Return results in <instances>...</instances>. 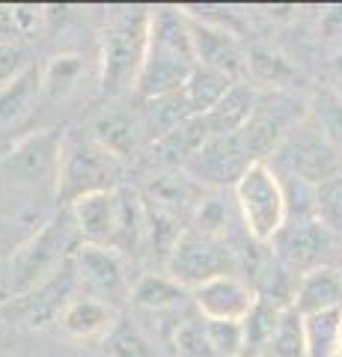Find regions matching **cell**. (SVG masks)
Listing matches in <instances>:
<instances>
[{"instance_id":"4","label":"cell","mask_w":342,"mask_h":357,"mask_svg":"<svg viewBox=\"0 0 342 357\" xmlns=\"http://www.w3.org/2000/svg\"><path fill=\"white\" fill-rule=\"evenodd\" d=\"M152 13L146 9H114L102 33V93L119 96L137 86L149 48Z\"/></svg>"},{"instance_id":"1","label":"cell","mask_w":342,"mask_h":357,"mask_svg":"<svg viewBox=\"0 0 342 357\" xmlns=\"http://www.w3.org/2000/svg\"><path fill=\"white\" fill-rule=\"evenodd\" d=\"M196 69V54L191 42V24L187 18L170 9L152 13L149 27V48L146 60L137 77V96L143 102L173 96L187 84V77Z\"/></svg>"},{"instance_id":"19","label":"cell","mask_w":342,"mask_h":357,"mask_svg":"<svg viewBox=\"0 0 342 357\" xmlns=\"http://www.w3.org/2000/svg\"><path fill=\"white\" fill-rule=\"evenodd\" d=\"M60 325L65 333L78 340H95V337H107L110 328L116 325L114 310L104 301L95 298H75L63 307L60 312Z\"/></svg>"},{"instance_id":"5","label":"cell","mask_w":342,"mask_h":357,"mask_svg":"<svg viewBox=\"0 0 342 357\" xmlns=\"http://www.w3.org/2000/svg\"><path fill=\"white\" fill-rule=\"evenodd\" d=\"M119 164L123 161H116L114 155L98 146L93 134L90 137H65L57 167V182H54L57 203L69 208L72 203H78L90 194L119 188V170H123Z\"/></svg>"},{"instance_id":"6","label":"cell","mask_w":342,"mask_h":357,"mask_svg":"<svg viewBox=\"0 0 342 357\" xmlns=\"http://www.w3.org/2000/svg\"><path fill=\"white\" fill-rule=\"evenodd\" d=\"M235 203L244 220V229L253 241L268 244L283 232L289 218L286 188L265 161L250 164L235 182Z\"/></svg>"},{"instance_id":"16","label":"cell","mask_w":342,"mask_h":357,"mask_svg":"<svg viewBox=\"0 0 342 357\" xmlns=\"http://www.w3.org/2000/svg\"><path fill=\"white\" fill-rule=\"evenodd\" d=\"M81 280L98 295H119L125 289L123 274V253L110 248H95V244H81L78 256H75Z\"/></svg>"},{"instance_id":"36","label":"cell","mask_w":342,"mask_h":357,"mask_svg":"<svg viewBox=\"0 0 342 357\" xmlns=\"http://www.w3.org/2000/svg\"><path fill=\"white\" fill-rule=\"evenodd\" d=\"M334 66H336V72H339V75H342V54H339V57H336V60H334Z\"/></svg>"},{"instance_id":"17","label":"cell","mask_w":342,"mask_h":357,"mask_svg":"<svg viewBox=\"0 0 342 357\" xmlns=\"http://www.w3.org/2000/svg\"><path fill=\"white\" fill-rule=\"evenodd\" d=\"M256 105H259L256 89H253L247 81H235L229 86V93L203 116L205 126H208V134H212V137H235V134L250 122Z\"/></svg>"},{"instance_id":"33","label":"cell","mask_w":342,"mask_h":357,"mask_svg":"<svg viewBox=\"0 0 342 357\" xmlns=\"http://www.w3.org/2000/svg\"><path fill=\"white\" fill-rule=\"evenodd\" d=\"M45 13L39 6H3L0 9V36H33Z\"/></svg>"},{"instance_id":"12","label":"cell","mask_w":342,"mask_h":357,"mask_svg":"<svg viewBox=\"0 0 342 357\" xmlns=\"http://www.w3.org/2000/svg\"><path fill=\"white\" fill-rule=\"evenodd\" d=\"M191 295L200 316L208 321H244L259 304L256 289L235 274L215 277V280L196 286Z\"/></svg>"},{"instance_id":"24","label":"cell","mask_w":342,"mask_h":357,"mask_svg":"<svg viewBox=\"0 0 342 357\" xmlns=\"http://www.w3.org/2000/svg\"><path fill=\"white\" fill-rule=\"evenodd\" d=\"M342 310L316 312L304 316V337H306V357H334L339 342Z\"/></svg>"},{"instance_id":"13","label":"cell","mask_w":342,"mask_h":357,"mask_svg":"<svg viewBox=\"0 0 342 357\" xmlns=\"http://www.w3.org/2000/svg\"><path fill=\"white\" fill-rule=\"evenodd\" d=\"M187 24H191L196 66L215 69L220 75L233 77V81H241V75H247V54L241 51L233 33L212 24H196V21H187Z\"/></svg>"},{"instance_id":"9","label":"cell","mask_w":342,"mask_h":357,"mask_svg":"<svg viewBox=\"0 0 342 357\" xmlns=\"http://www.w3.org/2000/svg\"><path fill=\"white\" fill-rule=\"evenodd\" d=\"M286 158L295 178H301L304 185L318 188L322 182H327L330 176L342 173L339 170V149L327 140V134L316 126L313 116H306L301 126H297L289 137H286Z\"/></svg>"},{"instance_id":"11","label":"cell","mask_w":342,"mask_h":357,"mask_svg":"<svg viewBox=\"0 0 342 357\" xmlns=\"http://www.w3.org/2000/svg\"><path fill=\"white\" fill-rule=\"evenodd\" d=\"M60 152H63V137L57 131H51V128L36 131L15 143L13 152L3 161V170L13 182H21V185L57 182Z\"/></svg>"},{"instance_id":"31","label":"cell","mask_w":342,"mask_h":357,"mask_svg":"<svg viewBox=\"0 0 342 357\" xmlns=\"http://www.w3.org/2000/svg\"><path fill=\"white\" fill-rule=\"evenodd\" d=\"M176 354L179 357H215L205 333V319H185L176 328Z\"/></svg>"},{"instance_id":"29","label":"cell","mask_w":342,"mask_h":357,"mask_svg":"<svg viewBox=\"0 0 342 357\" xmlns=\"http://www.w3.org/2000/svg\"><path fill=\"white\" fill-rule=\"evenodd\" d=\"M104 345H107L110 357H152L149 340L143 337L140 328L131 325V321H116L104 337Z\"/></svg>"},{"instance_id":"22","label":"cell","mask_w":342,"mask_h":357,"mask_svg":"<svg viewBox=\"0 0 342 357\" xmlns=\"http://www.w3.org/2000/svg\"><path fill=\"white\" fill-rule=\"evenodd\" d=\"M212 140V134H208V126L203 116H187L185 122H179L170 134H164L158 140V149L164 152V158H194L196 152H200L205 143Z\"/></svg>"},{"instance_id":"23","label":"cell","mask_w":342,"mask_h":357,"mask_svg":"<svg viewBox=\"0 0 342 357\" xmlns=\"http://www.w3.org/2000/svg\"><path fill=\"white\" fill-rule=\"evenodd\" d=\"M247 75L253 77L256 84L262 86H271V89H283V86H292L295 84V66L283 57L277 51H268V48H253L247 54Z\"/></svg>"},{"instance_id":"20","label":"cell","mask_w":342,"mask_h":357,"mask_svg":"<svg viewBox=\"0 0 342 357\" xmlns=\"http://www.w3.org/2000/svg\"><path fill=\"white\" fill-rule=\"evenodd\" d=\"M233 84H235L233 77L220 75L215 69H205V66H196V69L191 72V77H187V84L182 86V93L187 98L191 114L194 116H205L208 110H212L220 98L229 93V86Z\"/></svg>"},{"instance_id":"28","label":"cell","mask_w":342,"mask_h":357,"mask_svg":"<svg viewBox=\"0 0 342 357\" xmlns=\"http://www.w3.org/2000/svg\"><path fill=\"white\" fill-rule=\"evenodd\" d=\"M277 319H280V310L259 298V304L253 307V312L244 321H241V325H244V342H247L244 357L265 351V345H268L274 328H277Z\"/></svg>"},{"instance_id":"38","label":"cell","mask_w":342,"mask_h":357,"mask_svg":"<svg viewBox=\"0 0 342 357\" xmlns=\"http://www.w3.org/2000/svg\"><path fill=\"white\" fill-rule=\"evenodd\" d=\"M0 351H3V340H0Z\"/></svg>"},{"instance_id":"25","label":"cell","mask_w":342,"mask_h":357,"mask_svg":"<svg viewBox=\"0 0 342 357\" xmlns=\"http://www.w3.org/2000/svg\"><path fill=\"white\" fill-rule=\"evenodd\" d=\"M131 298H134V304L143 307V310H152V312H161V310H173L182 304L185 298V289L170 280V277H161V274H146L140 277L134 292H131Z\"/></svg>"},{"instance_id":"18","label":"cell","mask_w":342,"mask_h":357,"mask_svg":"<svg viewBox=\"0 0 342 357\" xmlns=\"http://www.w3.org/2000/svg\"><path fill=\"white\" fill-rule=\"evenodd\" d=\"M42 96V69L24 66L6 84H0V128L21 126Z\"/></svg>"},{"instance_id":"27","label":"cell","mask_w":342,"mask_h":357,"mask_svg":"<svg viewBox=\"0 0 342 357\" xmlns=\"http://www.w3.org/2000/svg\"><path fill=\"white\" fill-rule=\"evenodd\" d=\"M313 215L334 236H342V173L313 188Z\"/></svg>"},{"instance_id":"32","label":"cell","mask_w":342,"mask_h":357,"mask_svg":"<svg viewBox=\"0 0 342 357\" xmlns=\"http://www.w3.org/2000/svg\"><path fill=\"white\" fill-rule=\"evenodd\" d=\"M310 116L316 119V126L327 134V140L336 149H342V96L336 93H322L316 107H310Z\"/></svg>"},{"instance_id":"37","label":"cell","mask_w":342,"mask_h":357,"mask_svg":"<svg viewBox=\"0 0 342 357\" xmlns=\"http://www.w3.org/2000/svg\"><path fill=\"white\" fill-rule=\"evenodd\" d=\"M339 274H342V244H339Z\"/></svg>"},{"instance_id":"35","label":"cell","mask_w":342,"mask_h":357,"mask_svg":"<svg viewBox=\"0 0 342 357\" xmlns=\"http://www.w3.org/2000/svg\"><path fill=\"white\" fill-rule=\"evenodd\" d=\"M334 357H342V325H339V342H336V354Z\"/></svg>"},{"instance_id":"14","label":"cell","mask_w":342,"mask_h":357,"mask_svg":"<svg viewBox=\"0 0 342 357\" xmlns=\"http://www.w3.org/2000/svg\"><path fill=\"white\" fill-rule=\"evenodd\" d=\"M90 134L104 152H110L116 161H125L137 152L143 140V119L125 107H104L93 119Z\"/></svg>"},{"instance_id":"30","label":"cell","mask_w":342,"mask_h":357,"mask_svg":"<svg viewBox=\"0 0 342 357\" xmlns=\"http://www.w3.org/2000/svg\"><path fill=\"white\" fill-rule=\"evenodd\" d=\"M205 333L215 349V357H244V325L241 321H208L205 319Z\"/></svg>"},{"instance_id":"7","label":"cell","mask_w":342,"mask_h":357,"mask_svg":"<svg viewBox=\"0 0 342 357\" xmlns=\"http://www.w3.org/2000/svg\"><path fill=\"white\" fill-rule=\"evenodd\" d=\"M226 274H235V253L229 250L226 238H212L194 227L182 232L167 256V277L191 292Z\"/></svg>"},{"instance_id":"3","label":"cell","mask_w":342,"mask_h":357,"mask_svg":"<svg viewBox=\"0 0 342 357\" xmlns=\"http://www.w3.org/2000/svg\"><path fill=\"white\" fill-rule=\"evenodd\" d=\"M78 241H81V236H78V229H75L69 208H65L63 215L51 218L36 236H30L13 253L6 271L0 274V301L27 295L33 286H39L54 268L69 256V250Z\"/></svg>"},{"instance_id":"8","label":"cell","mask_w":342,"mask_h":357,"mask_svg":"<svg viewBox=\"0 0 342 357\" xmlns=\"http://www.w3.org/2000/svg\"><path fill=\"white\" fill-rule=\"evenodd\" d=\"M306 116H310V110H304V105H295L289 98H259L250 122L235 134V140L244 152V158L250 164H259L268 152L286 143V137Z\"/></svg>"},{"instance_id":"26","label":"cell","mask_w":342,"mask_h":357,"mask_svg":"<svg viewBox=\"0 0 342 357\" xmlns=\"http://www.w3.org/2000/svg\"><path fill=\"white\" fill-rule=\"evenodd\" d=\"M81 75H84V63L78 54H60V57H54L45 69H42V93L48 98L69 96L75 84L81 81Z\"/></svg>"},{"instance_id":"10","label":"cell","mask_w":342,"mask_h":357,"mask_svg":"<svg viewBox=\"0 0 342 357\" xmlns=\"http://www.w3.org/2000/svg\"><path fill=\"white\" fill-rule=\"evenodd\" d=\"M277 262L295 277L325 265V256L334 250V232L318 220H297L286 223L277 238Z\"/></svg>"},{"instance_id":"21","label":"cell","mask_w":342,"mask_h":357,"mask_svg":"<svg viewBox=\"0 0 342 357\" xmlns=\"http://www.w3.org/2000/svg\"><path fill=\"white\" fill-rule=\"evenodd\" d=\"M265 357H306V337H304V316L295 307L280 310L277 328H274Z\"/></svg>"},{"instance_id":"2","label":"cell","mask_w":342,"mask_h":357,"mask_svg":"<svg viewBox=\"0 0 342 357\" xmlns=\"http://www.w3.org/2000/svg\"><path fill=\"white\" fill-rule=\"evenodd\" d=\"M81 244L131 253L143 236V203L128 188L90 194L69 206Z\"/></svg>"},{"instance_id":"34","label":"cell","mask_w":342,"mask_h":357,"mask_svg":"<svg viewBox=\"0 0 342 357\" xmlns=\"http://www.w3.org/2000/svg\"><path fill=\"white\" fill-rule=\"evenodd\" d=\"M226 223H229V215H226V206L220 199H205V203H196V211H194V229L205 232L212 238H226Z\"/></svg>"},{"instance_id":"15","label":"cell","mask_w":342,"mask_h":357,"mask_svg":"<svg viewBox=\"0 0 342 357\" xmlns=\"http://www.w3.org/2000/svg\"><path fill=\"white\" fill-rule=\"evenodd\" d=\"M292 307L301 316H316V312L342 310V274L334 265H322L316 271L297 277Z\"/></svg>"}]
</instances>
